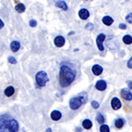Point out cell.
<instances>
[{
    "label": "cell",
    "instance_id": "6da1fadb",
    "mask_svg": "<svg viewBox=\"0 0 132 132\" xmlns=\"http://www.w3.org/2000/svg\"><path fill=\"white\" fill-rule=\"evenodd\" d=\"M18 122L9 114L0 116V132H18Z\"/></svg>",
    "mask_w": 132,
    "mask_h": 132
},
{
    "label": "cell",
    "instance_id": "7a4b0ae2",
    "mask_svg": "<svg viewBox=\"0 0 132 132\" xmlns=\"http://www.w3.org/2000/svg\"><path fill=\"white\" fill-rule=\"evenodd\" d=\"M75 79V72L70 67L66 65H62L59 73V83L63 87H67Z\"/></svg>",
    "mask_w": 132,
    "mask_h": 132
},
{
    "label": "cell",
    "instance_id": "3957f363",
    "mask_svg": "<svg viewBox=\"0 0 132 132\" xmlns=\"http://www.w3.org/2000/svg\"><path fill=\"white\" fill-rule=\"evenodd\" d=\"M35 79H36V83H37V85L39 86L42 87V86H46V84L48 81V74H47L46 72L43 71H38L37 73H36Z\"/></svg>",
    "mask_w": 132,
    "mask_h": 132
},
{
    "label": "cell",
    "instance_id": "277c9868",
    "mask_svg": "<svg viewBox=\"0 0 132 132\" xmlns=\"http://www.w3.org/2000/svg\"><path fill=\"white\" fill-rule=\"evenodd\" d=\"M82 104H83V101L80 96L72 98V99H71V101H70V108L73 110H76L81 107Z\"/></svg>",
    "mask_w": 132,
    "mask_h": 132
},
{
    "label": "cell",
    "instance_id": "5b68a950",
    "mask_svg": "<svg viewBox=\"0 0 132 132\" xmlns=\"http://www.w3.org/2000/svg\"><path fill=\"white\" fill-rule=\"evenodd\" d=\"M106 39V35L104 34H100L99 35L97 36V39H96V43L97 46L99 48V50L101 51L104 50V47H103V42L105 41Z\"/></svg>",
    "mask_w": 132,
    "mask_h": 132
},
{
    "label": "cell",
    "instance_id": "8992f818",
    "mask_svg": "<svg viewBox=\"0 0 132 132\" xmlns=\"http://www.w3.org/2000/svg\"><path fill=\"white\" fill-rule=\"evenodd\" d=\"M121 95L124 100L126 101H131L132 100V93H130V91L127 88H123L122 91H121Z\"/></svg>",
    "mask_w": 132,
    "mask_h": 132
},
{
    "label": "cell",
    "instance_id": "52a82bcc",
    "mask_svg": "<svg viewBox=\"0 0 132 132\" xmlns=\"http://www.w3.org/2000/svg\"><path fill=\"white\" fill-rule=\"evenodd\" d=\"M54 42H55V45H56V47L61 48V47H63V45H64L65 40H64V38H63V36H56V37L55 38V40H54Z\"/></svg>",
    "mask_w": 132,
    "mask_h": 132
},
{
    "label": "cell",
    "instance_id": "ba28073f",
    "mask_svg": "<svg viewBox=\"0 0 132 132\" xmlns=\"http://www.w3.org/2000/svg\"><path fill=\"white\" fill-rule=\"evenodd\" d=\"M111 105H112V108H114V110H117L119 108H121L122 107V103H121L120 100L118 98H113V100L111 101Z\"/></svg>",
    "mask_w": 132,
    "mask_h": 132
},
{
    "label": "cell",
    "instance_id": "9c48e42d",
    "mask_svg": "<svg viewBox=\"0 0 132 132\" xmlns=\"http://www.w3.org/2000/svg\"><path fill=\"white\" fill-rule=\"evenodd\" d=\"M78 15H79V17L82 20H86V19H88L89 16H90V12H89V11L87 9L83 8V9H81L78 12Z\"/></svg>",
    "mask_w": 132,
    "mask_h": 132
},
{
    "label": "cell",
    "instance_id": "30bf717a",
    "mask_svg": "<svg viewBox=\"0 0 132 132\" xmlns=\"http://www.w3.org/2000/svg\"><path fill=\"white\" fill-rule=\"evenodd\" d=\"M95 87L99 91H104L107 88V83L104 81V80H99L96 83V85H95Z\"/></svg>",
    "mask_w": 132,
    "mask_h": 132
},
{
    "label": "cell",
    "instance_id": "8fae6325",
    "mask_svg": "<svg viewBox=\"0 0 132 132\" xmlns=\"http://www.w3.org/2000/svg\"><path fill=\"white\" fill-rule=\"evenodd\" d=\"M92 71H93L94 75L99 76V75H101V74L102 73V71H103V68L99 64H95V65H93Z\"/></svg>",
    "mask_w": 132,
    "mask_h": 132
},
{
    "label": "cell",
    "instance_id": "7c38bea8",
    "mask_svg": "<svg viewBox=\"0 0 132 132\" xmlns=\"http://www.w3.org/2000/svg\"><path fill=\"white\" fill-rule=\"evenodd\" d=\"M56 6L58 8H60V9H63V11L68 10L67 4H66L63 0H58V1H56Z\"/></svg>",
    "mask_w": 132,
    "mask_h": 132
},
{
    "label": "cell",
    "instance_id": "4fadbf2b",
    "mask_svg": "<svg viewBox=\"0 0 132 132\" xmlns=\"http://www.w3.org/2000/svg\"><path fill=\"white\" fill-rule=\"evenodd\" d=\"M11 50H12V52H17L20 48V42H17V41H13L11 43Z\"/></svg>",
    "mask_w": 132,
    "mask_h": 132
},
{
    "label": "cell",
    "instance_id": "5bb4252c",
    "mask_svg": "<svg viewBox=\"0 0 132 132\" xmlns=\"http://www.w3.org/2000/svg\"><path fill=\"white\" fill-rule=\"evenodd\" d=\"M61 117H62V114L59 111H57V110H55V111H53L51 113V119H52L53 121L60 120Z\"/></svg>",
    "mask_w": 132,
    "mask_h": 132
},
{
    "label": "cell",
    "instance_id": "9a60e30c",
    "mask_svg": "<svg viewBox=\"0 0 132 132\" xmlns=\"http://www.w3.org/2000/svg\"><path fill=\"white\" fill-rule=\"evenodd\" d=\"M14 93H15V89H14L13 86H8V87H6L5 90V94L7 97L12 96V95L14 94Z\"/></svg>",
    "mask_w": 132,
    "mask_h": 132
},
{
    "label": "cell",
    "instance_id": "2e32d148",
    "mask_svg": "<svg viewBox=\"0 0 132 132\" xmlns=\"http://www.w3.org/2000/svg\"><path fill=\"white\" fill-rule=\"evenodd\" d=\"M102 22L104 23L106 26H111L114 22V20L109 16H105L103 19H102Z\"/></svg>",
    "mask_w": 132,
    "mask_h": 132
},
{
    "label": "cell",
    "instance_id": "e0dca14e",
    "mask_svg": "<svg viewBox=\"0 0 132 132\" xmlns=\"http://www.w3.org/2000/svg\"><path fill=\"white\" fill-rule=\"evenodd\" d=\"M15 10L17 11L18 12H20V13H22V12H25V10H26V7H25V5H23V4H18L16 6H15Z\"/></svg>",
    "mask_w": 132,
    "mask_h": 132
},
{
    "label": "cell",
    "instance_id": "ac0fdd59",
    "mask_svg": "<svg viewBox=\"0 0 132 132\" xmlns=\"http://www.w3.org/2000/svg\"><path fill=\"white\" fill-rule=\"evenodd\" d=\"M83 127L85 128L86 129H91L92 126H93V123H92V122L90 120H88V119H86V120H85L84 122H83Z\"/></svg>",
    "mask_w": 132,
    "mask_h": 132
},
{
    "label": "cell",
    "instance_id": "d6986e66",
    "mask_svg": "<svg viewBox=\"0 0 132 132\" xmlns=\"http://www.w3.org/2000/svg\"><path fill=\"white\" fill-rule=\"evenodd\" d=\"M114 124H116V127L117 129H122L123 127V124H124V121L122 119H117Z\"/></svg>",
    "mask_w": 132,
    "mask_h": 132
},
{
    "label": "cell",
    "instance_id": "ffe728a7",
    "mask_svg": "<svg viewBox=\"0 0 132 132\" xmlns=\"http://www.w3.org/2000/svg\"><path fill=\"white\" fill-rule=\"evenodd\" d=\"M122 41L125 44H128V45H129V44L132 43V37L130 35H125L124 37H123Z\"/></svg>",
    "mask_w": 132,
    "mask_h": 132
},
{
    "label": "cell",
    "instance_id": "44dd1931",
    "mask_svg": "<svg viewBox=\"0 0 132 132\" xmlns=\"http://www.w3.org/2000/svg\"><path fill=\"white\" fill-rule=\"evenodd\" d=\"M97 121L99 123H101V124H102V123H104V121H105V119H104L103 116L101 114V113H99V114H97V117H96Z\"/></svg>",
    "mask_w": 132,
    "mask_h": 132
},
{
    "label": "cell",
    "instance_id": "7402d4cb",
    "mask_svg": "<svg viewBox=\"0 0 132 132\" xmlns=\"http://www.w3.org/2000/svg\"><path fill=\"white\" fill-rule=\"evenodd\" d=\"M100 130H101V132H109V127H108V125L102 124L101 126Z\"/></svg>",
    "mask_w": 132,
    "mask_h": 132
},
{
    "label": "cell",
    "instance_id": "603a6c76",
    "mask_svg": "<svg viewBox=\"0 0 132 132\" xmlns=\"http://www.w3.org/2000/svg\"><path fill=\"white\" fill-rule=\"evenodd\" d=\"M8 62H9L10 63H12V64H15V63H17V61L15 59V57H13V56H9V57H8Z\"/></svg>",
    "mask_w": 132,
    "mask_h": 132
},
{
    "label": "cell",
    "instance_id": "cb8c5ba5",
    "mask_svg": "<svg viewBox=\"0 0 132 132\" xmlns=\"http://www.w3.org/2000/svg\"><path fill=\"white\" fill-rule=\"evenodd\" d=\"M92 107L93 108H95V109H97V108H99V107H100V104L98 103L97 101H93L92 102Z\"/></svg>",
    "mask_w": 132,
    "mask_h": 132
},
{
    "label": "cell",
    "instance_id": "d4e9b609",
    "mask_svg": "<svg viewBox=\"0 0 132 132\" xmlns=\"http://www.w3.org/2000/svg\"><path fill=\"white\" fill-rule=\"evenodd\" d=\"M29 25H30L31 27H36V25H37V22H36V20H31L29 21Z\"/></svg>",
    "mask_w": 132,
    "mask_h": 132
},
{
    "label": "cell",
    "instance_id": "484cf974",
    "mask_svg": "<svg viewBox=\"0 0 132 132\" xmlns=\"http://www.w3.org/2000/svg\"><path fill=\"white\" fill-rule=\"evenodd\" d=\"M126 20H127L129 23H130V24H132V13L128 14L127 17H126Z\"/></svg>",
    "mask_w": 132,
    "mask_h": 132
},
{
    "label": "cell",
    "instance_id": "4316f807",
    "mask_svg": "<svg viewBox=\"0 0 132 132\" xmlns=\"http://www.w3.org/2000/svg\"><path fill=\"white\" fill-rule=\"evenodd\" d=\"M93 25L92 24V23H89V24H87V26L86 27V28L88 29V30H92V29H93Z\"/></svg>",
    "mask_w": 132,
    "mask_h": 132
},
{
    "label": "cell",
    "instance_id": "83f0119b",
    "mask_svg": "<svg viewBox=\"0 0 132 132\" xmlns=\"http://www.w3.org/2000/svg\"><path fill=\"white\" fill-rule=\"evenodd\" d=\"M127 65H128V67H129V69H132V57H131L130 59H129V62H128Z\"/></svg>",
    "mask_w": 132,
    "mask_h": 132
},
{
    "label": "cell",
    "instance_id": "f1b7e54d",
    "mask_svg": "<svg viewBox=\"0 0 132 132\" xmlns=\"http://www.w3.org/2000/svg\"><path fill=\"white\" fill-rule=\"evenodd\" d=\"M119 27H120L121 29H126L127 26L125 24H120V25H119Z\"/></svg>",
    "mask_w": 132,
    "mask_h": 132
},
{
    "label": "cell",
    "instance_id": "f546056e",
    "mask_svg": "<svg viewBox=\"0 0 132 132\" xmlns=\"http://www.w3.org/2000/svg\"><path fill=\"white\" fill-rule=\"evenodd\" d=\"M127 85H128V86H129V88H130L132 90V81H128Z\"/></svg>",
    "mask_w": 132,
    "mask_h": 132
},
{
    "label": "cell",
    "instance_id": "4dcf8cb0",
    "mask_svg": "<svg viewBox=\"0 0 132 132\" xmlns=\"http://www.w3.org/2000/svg\"><path fill=\"white\" fill-rule=\"evenodd\" d=\"M4 26H5V24H4V22H3V21H2L1 20H0V29L3 28Z\"/></svg>",
    "mask_w": 132,
    "mask_h": 132
},
{
    "label": "cell",
    "instance_id": "1f68e13d",
    "mask_svg": "<svg viewBox=\"0 0 132 132\" xmlns=\"http://www.w3.org/2000/svg\"><path fill=\"white\" fill-rule=\"evenodd\" d=\"M46 132H52V130H51L50 128H48V129H46Z\"/></svg>",
    "mask_w": 132,
    "mask_h": 132
}]
</instances>
